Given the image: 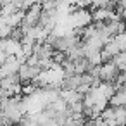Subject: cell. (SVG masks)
Wrapping results in <instances>:
<instances>
[{"label":"cell","mask_w":126,"mask_h":126,"mask_svg":"<svg viewBox=\"0 0 126 126\" xmlns=\"http://www.w3.org/2000/svg\"><path fill=\"white\" fill-rule=\"evenodd\" d=\"M0 54H2V62H4V61H5V55H4L5 52H0Z\"/></svg>","instance_id":"obj_1"}]
</instances>
